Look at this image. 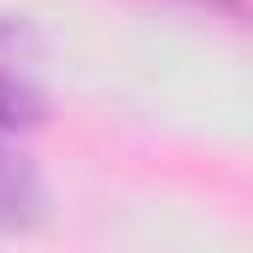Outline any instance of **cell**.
<instances>
[{
	"instance_id": "7a4b0ae2",
	"label": "cell",
	"mask_w": 253,
	"mask_h": 253,
	"mask_svg": "<svg viewBox=\"0 0 253 253\" xmlns=\"http://www.w3.org/2000/svg\"><path fill=\"white\" fill-rule=\"evenodd\" d=\"M42 212V177L30 165V153L18 147L12 129H0V230H18Z\"/></svg>"
},
{
	"instance_id": "6da1fadb",
	"label": "cell",
	"mask_w": 253,
	"mask_h": 253,
	"mask_svg": "<svg viewBox=\"0 0 253 253\" xmlns=\"http://www.w3.org/2000/svg\"><path fill=\"white\" fill-rule=\"evenodd\" d=\"M42 53H36V36L12 18H0V129L24 135L42 112Z\"/></svg>"
}]
</instances>
